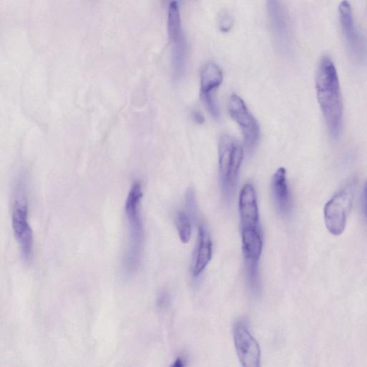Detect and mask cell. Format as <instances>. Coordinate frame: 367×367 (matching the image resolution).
Wrapping results in <instances>:
<instances>
[{
    "mask_svg": "<svg viewBox=\"0 0 367 367\" xmlns=\"http://www.w3.org/2000/svg\"><path fill=\"white\" fill-rule=\"evenodd\" d=\"M316 97L332 137L342 128L344 105L337 68L327 56L320 59L315 75Z\"/></svg>",
    "mask_w": 367,
    "mask_h": 367,
    "instance_id": "1",
    "label": "cell"
},
{
    "mask_svg": "<svg viewBox=\"0 0 367 367\" xmlns=\"http://www.w3.org/2000/svg\"><path fill=\"white\" fill-rule=\"evenodd\" d=\"M143 186L140 181L133 183L128 193L124 210L129 228L128 250L126 269L131 272L136 270L141 260L144 244V224L142 215Z\"/></svg>",
    "mask_w": 367,
    "mask_h": 367,
    "instance_id": "2",
    "label": "cell"
},
{
    "mask_svg": "<svg viewBox=\"0 0 367 367\" xmlns=\"http://www.w3.org/2000/svg\"><path fill=\"white\" fill-rule=\"evenodd\" d=\"M243 156V148L235 137L227 134L220 137L218 145L219 179L226 198H231L234 192Z\"/></svg>",
    "mask_w": 367,
    "mask_h": 367,
    "instance_id": "3",
    "label": "cell"
},
{
    "mask_svg": "<svg viewBox=\"0 0 367 367\" xmlns=\"http://www.w3.org/2000/svg\"><path fill=\"white\" fill-rule=\"evenodd\" d=\"M12 224L23 256L25 260L30 261L33 254L34 239L32 229L28 221L27 184L24 176H21L17 182L13 206Z\"/></svg>",
    "mask_w": 367,
    "mask_h": 367,
    "instance_id": "4",
    "label": "cell"
},
{
    "mask_svg": "<svg viewBox=\"0 0 367 367\" xmlns=\"http://www.w3.org/2000/svg\"><path fill=\"white\" fill-rule=\"evenodd\" d=\"M355 180L352 179L326 204L324 215L326 227L333 236H340L344 231L352 206Z\"/></svg>",
    "mask_w": 367,
    "mask_h": 367,
    "instance_id": "5",
    "label": "cell"
},
{
    "mask_svg": "<svg viewBox=\"0 0 367 367\" xmlns=\"http://www.w3.org/2000/svg\"><path fill=\"white\" fill-rule=\"evenodd\" d=\"M228 110L243 132L246 150L253 151L260 137V127L258 121L248 111L244 101L236 94L229 98Z\"/></svg>",
    "mask_w": 367,
    "mask_h": 367,
    "instance_id": "6",
    "label": "cell"
},
{
    "mask_svg": "<svg viewBox=\"0 0 367 367\" xmlns=\"http://www.w3.org/2000/svg\"><path fill=\"white\" fill-rule=\"evenodd\" d=\"M222 80V71L217 64L208 63L204 66L200 74V98L215 119L219 117L216 91L221 85Z\"/></svg>",
    "mask_w": 367,
    "mask_h": 367,
    "instance_id": "7",
    "label": "cell"
},
{
    "mask_svg": "<svg viewBox=\"0 0 367 367\" xmlns=\"http://www.w3.org/2000/svg\"><path fill=\"white\" fill-rule=\"evenodd\" d=\"M234 338L238 356L245 367H258L260 363V349L243 321H238L234 327Z\"/></svg>",
    "mask_w": 367,
    "mask_h": 367,
    "instance_id": "8",
    "label": "cell"
},
{
    "mask_svg": "<svg viewBox=\"0 0 367 367\" xmlns=\"http://www.w3.org/2000/svg\"><path fill=\"white\" fill-rule=\"evenodd\" d=\"M267 16L275 42L285 49L289 40V22L281 0H267Z\"/></svg>",
    "mask_w": 367,
    "mask_h": 367,
    "instance_id": "9",
    "label": "cell"
},
{
    "mask_svg": "<svg viewBox=\"0 0 367 367\" xmlns=\"http://www.w3.org/2000/svg\"><path fill=\"white\" fill-rule=\"evenodd\" d=\"M241 229L260 227V216L257 195L251 184L243 188L239 198Z\"/></svg>",
    "mask_w": 367,
    "mask_h": 367,
    "instance_id": "10",
    "label": "cell"
},
{
    "mask_svg": "<svg viewBox=\"0 0 367 367\" xmlns=\"http://www.w3.org/2000/svg\"><path fill=\"white\" fill-rule=\"evenodd\" d=\"M271 188L275 205L280 212L284 215L289 214L292 208V198L285 168L281 167L274 173Z\"/></svg>",
    "mask_w": 367,
    "mask_h": 367,
    "instance_id": "11",
    "label": "cell"
},
{
    "mask_svg": "<svg viewBox=\"0 0 367 367\" xmlns=\"http://www.w3.org/2000/svg\"><path fill=\"white\" fill-rule=\"evenodd\" d=\"M339 11L343 33L347 42L354 54H360L362 52V43L356 31L351 6L347 0H343L340 4Z\"/></svg>",
    "mask_w": 367,
    "mask_h": 367,
    "instance_id": "12",
    "label": "cell"
},
{
    "mask_svg": "<svg viewBox=\"0 0 367 367\" xmlns=\"http://www.w3.org/2000/svg\"><path fill=\"white\" fill-rule=\"evenodd\" d=\"M242 243L246 263H258L263 251L260 227L242 229Z\"/></svg>",
    "mask_w": 367,
    "mask_h": 367,
    "instance_id": "13",
    "label": "cell"
},
{
    "mask_svg": "<svg viewBox=\"0 0 367 367\" xmlns=\"http://www.w3.org/2000/svg\"><path fill=\"white\" fill-rule=\"evenodd\" d=\"M212 254V244L210 236L205 227L199 229V247L195 260L193 274L198 277L207 266Z\"/></svg>",
    "mask_w": 367,
    "mask_h": 367,
    "instance_id": "14",
    "label": "cell"
},
{
    "mask_svg": "<svg viewBox=\"0 0 367 367\" xmlns=\"http://www.w3.org/2000/svg\"><path fill=\"white\" fill-rule=\"evenodd\" d=\"M172 44V68L176 79L180 78L185 73L187 63V42L185 35Z\"/></svg>",
    "mask_w": 367,
    "mask_h": 367,
    "instance_id": "15",
    "label": "cell"
},
{
    "mask_svg": "<svg viewBox=\"0 0 367 367\" xmlns=\"http://www.w3.org/2000/svg\"><path fill=\"white\" fill-rule=\"evenodd\" d=\"M167 28L171 43L178 40L184 33L181 30L179 5L176 1L170 3L168 11Z\"/></svg>",
    "mask_w": 367,
    "mask_h": 367,
    "instance_id": "16",
    "label": "cell"
},
{
    "mask_svg": "<svg viewBox=\"0 0 367 367\" xmlns=\"http://www.w3.org/2000/svg\"><path fill=\"white\" fill-rule=\"evenodd\" d=\"M176 223L180 241L183 243H189L192 236V222L189 215L185 212H179Z\"/></svg>",
    "mask_w": 367,
    "mask_h": 367,
    "instance_id": "17",
    "label": "cell"
},
{
    "mask_svg": "<svg viewBox=\"0 0 367 367\" xmlns=\"http://www.w3.org/2000/svg\"><path fill=\"white\" fill-rule=\"evenodd\" d=\"M218 25L220 30L227 32L234 27V20L231 15L224 13L219 17Z\"/></svg>",
    "mask_w": 367,
    "mask_h": 367,
    "instance_id": "18",
    "label": "cell"
},
{
    "mask_svg": "<svg viewBox=\"0 0 367 367\" xmlns=\"http://www.w3.org/2000/svg\"><path fill=\"white\" fill-rule=\"evenodd\" d=\"M361 205L362 212L367 219V179L366 180L361 196Z\"/></svg>",
    "mask_w": 367,
    "mask_h": 367,
    "instance_id": "19",
    "label": "cell"
},
{
    "mask_svg": "<svg viewBox=\"0 0 367 367\" xmlns=\"http://www.w3.org/2000/svg\"><path fill=\"white\" fill-rule=\"evenodd\" d=\"M193 119L198 124H203L205 122V118L200 112L193 113Z\"/></svg>",
    "mask_w": 367,
    "mask_h": 367,
    "instance_id": "20",
    "label": "cell"
},
{
    "mask_svg": "<svg viewBox=\"0 0 367 367\" xmlns=\"http://www.w3.org/2000/svg\"><path fill=\"white\" fill-rule=\"evenodd\" d=\"M172 366L176 367H181L185 366V363H184L182 359L177 358Z\"/></svg>",
    "mask_w": 367,
    "mask_h": 367,
    "instance_id": "21",
    "label": "cell"
}]
</instances>
